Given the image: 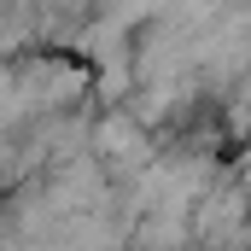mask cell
I'll list each match as a JSON object with an SVG mask.
<instances>
[{
	"mask_svg": "<svg viewBox=\"0 0 251 251\" xmlns=\"http://www.w3.org/2000/svg\"><path fill=\"white\" fill-rule=\"evenodd\" d=\"M100 152L117 158V164H146V134H140V123L105 117V123H100Z\"/></svg>",
	"mask_w": 251,
	"mask_h": 251,
	"instance_id": "obj_1",
	"label": "cell"
}]
</instances>
